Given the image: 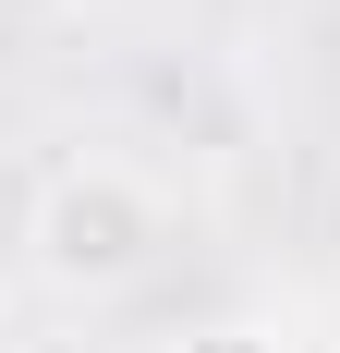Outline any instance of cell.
Segmentation results:
<instances>
[{
    "label": "cell",
    "mask_w": 340,
    "mask_h": 353,
    "mask_svg": "<svg viewBox=\"0 0 340 353\" xmlns=\"http://www.w3.org/2000/svg\"><path fill=\"white\" fill-rule=\"evenodd\" d=\"M182 353H292V341H279V329H255V317H219V329H195Z\"/></svg>",
    "instance_id": "obj_2"
},
{
    "label": "cell",
    "mask_w": 340,
    "mask_h": 353,
    "mask_svg": "<svg viewBox=\"0 0 340 353\" xmlns=\"http://www.w3.org/2000/svg\"><path fill=\"white\" fill-rule=\"evenodd\" d=\"M158 244H170V219H158V195H146L122 159H61V171L25 195V268L49 292H73V305L146 281Z\"/></svg>",
    "instance_id": "obj_1"
},
{
    "label": "cell",
    "mask_w": 340,
    "mask_h": 353,
    "mask_svg": "<svg viewBox=\"0 0 340 353\" xmlns=\"http://www.w3.org/2000/svg\"><path fill=\"white\" fill-rule=\"evenodd\" d=\"M0 353H12V292H0Z\"/></svg>",
    "instance_id": "obj_3"
}]
</instances>
